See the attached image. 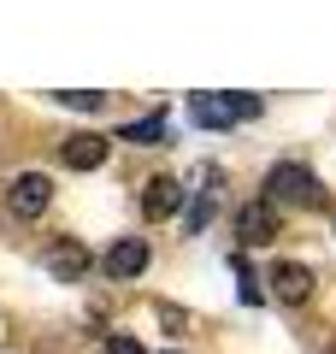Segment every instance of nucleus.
Returning a JSON list of instances; mask_svg holds the SVG:
<instances>
[{
    "mask_svg": "<svg viewBox=\"0 0 336 354\" xmlns=\"http://www.w3.org/2000/svg\"><path fill=\"white\" fill-rule=\"evenodd\" d=\"M183 177H148L142 183V218H171V213H183Z\"/></svg>",
    "mask_w": 336,
    "mask_h": 354,
    "instance_id": "6e6552de",
    "label": "nucleus"
},
{
    "mask_svg": "<svg viewBox=\"0 0 336 354\" xmlns=\"http://www.w3.org/2000/svg\"><path fill=\"white\" fill-rule=\"evenodd\" d=\"M53 101L71 106V113H100V106H106V95H100V88H59Z\"/></svg>",
    "mask_w": 336,
    "mask_h": 354,
    "instance_id": "f8f14e48",
    "label": "nucleus"
},
{
    "mask_svg": "<svg viewBox=\"0 0 336 354\" xmlns=\"http://www.w3.org/2000/svg\"><path fill=\"white\" fill-rule=\"evenodd\" d=\"M189 118H195L200 130L248 124V118H260V95H218V88H200V95H189Z\"/></svg>",
    "mask_w": 336,
    "mask_h": 354,
    "instance_id": "f257e3e1",
    "label": "nucleus"
},
{
    "mask_svg": "<svg viewBox=\"0 0 336 354\" xmlns=\"http://www.w3.org/2000/svg\"><path fill=\"white\" fill-rule=\"evenodd\" d=\"M100 266H106V278L136 283L142 272H148V242H142V236H118V242L106 248V260H100Z\"/></svg>",
    "mask_w": 336,
    "mask_h": 354,
    "instance_id": "0eeeda50",
    "label": "nucleus"
},
{
    "mask_svg": "<svg viewBox=\"0 0 336 354\" xmlns=\"http://www.w3.org/2000/svg\"><path fill=\"white\" fill-rule=\"evenodd\" d=\"M106 354H148L136 337H106Z\"/></svg>",
    "mask_w": 336,
    "mask_h": 354,
    "instance_id": "4468645a",
    "label": "nucleus"
},
{
    "mask_svg": "<svg viewBox=\"0 0 336 354\" xmlns=\"http://www.w3.org/2000/svg\"><path fill=\"white\" fill-rule=\"evenodd\" d=\"M265 283H272V295H277L283 307H301V301L312 295V283H319V278H312V266H301V260H277Z\"/></svg>",
    "mask_w": 336,
    "mask_h": 354,
    "instance_id": "423d86ee",
    "label": "nucleus"
},
{
    "mask_svg": "<svg viewBox=\"0 0 336 354\" xmlns=\"http://www.w3.org/2000/svg\"><path fill=\"white\" fill-rule=\"evenodd\" d=\"M265 201L272 207H319V177L307 171L301 160H277L272 171H265Z\"/></svg>",
    "mask_w": 336,
    "mask_h": 354,
    "instance_id": "f03ea898",
    "label": "nucleus"
},
{
    "mask_svg": "<svg viewBox=\"0 0 336 354\" xmlns=\"http://www.w3.org/2000/svg\"><path fill=\"white\" fill-rule=\"evenodd\" d=\"M118 142H136V148H153V142H165V113H148V118H130V124L118 130Z\"/></svg>",
    "mask_w": 336,
    "mask_h": 354,
    "instance_id": "9b49d317",
    "label": "nucleus"
},
{
    "mask_svg": "<svg viewBox=\"0 0 336 354\" xmlns=\"http://www.w3.org/2000/svg\"><path fill=\"white\" fill-rule=\"evenodd\" d=\"M160 325H165V330H171V337H183V330H189V319H183V313H177V307H171V301H165V307H160Z\"/></svg>",
    "mask_w": 336,
    "mask_h": 354,
    "instance_id": "ddd939ff",
    "label": "nucleus"
},
{
    "mask_svg": "<svg viewBox=\"0 0 336 354\" xmlns=\"http://www.w3.org/2000/svg\"><path fill=\"white\" fill-rule=\"evenodd\" d=\"M41 266H48V278H59V283H83L88 278V248L77 236H53L48 248H41Z\"/></svg>",
    "mask_w": 336,
    "mask_h": 354,
    "instance_id": "7ed1b4c3",
    "label": "nucleus"
},
{
    "mask_svg": "<svg viewBox=\"0 0 336 354\" xmlns=\"http://www.w3.org/2000/svg\"><path fill=\"white\" fill-rule=\"evenodd\" d=\"M106 153H112V136H100V130H71V136L59 142L65 171H95V165H106Z\"/></svg>",
    "mask_w": 336,
    "mask_h": 354,
    "instance_id": "39448f33",
    "label": "nucleus"
},
{
    "mask_svg": "<svg viewBox=\"0 0 336 354\" xmlns=\"http://www.w3.org/2000/svg\"><path fill=\"white\" fill-rule=\"evenodd\" d=\"M195 201H189V213H183V230L195 236V230H207V218H212V207H218V165H207L200 171V189H189Z\"/></svg>",
    "mask_w": 336,
    "mask_h": 354,
    "instance_id": "9d476101",
    "label": "nucleus"
},
{
    "mask_svg": "<svg viewBox=\"0 0 336 354\" xmlns=\"http://www.w3.org/2000/svg\"><path fill=\"white\" fill-rule=\"evenodd\" d=\"M277 236V213H272V201H248L236 213V242L242 248H265V242Z\"/></svg>",
    "mask_w": 336,
    "mask_h": 354,
    "instance_id": "1a4fd4ad",
    "label": "nucleus"
},
{
    "mask_svg": "<svg viewBox=\"0 0 336 354\" xmlns=\"http://www.w3.org/2000/svg\"><path fill=\"white\" fill-rule=\"evenodd\" d=\"M48 201H53V177L48 171H18L12 189H6V207H12L18 218H41Z\"/></svg>",
    "mask_w": 336,
    "mask_h": 354,
    "instance_id": "20e7f679",
    "label": "nucleus"
}]
</instances>
